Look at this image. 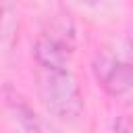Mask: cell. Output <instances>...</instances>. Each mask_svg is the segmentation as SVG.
I'll return each instance as SVG.
<instances>
[{"label": "cell", "mask_w": 133, "mask_h": 133, "mask_svg": "<svg viewBox=\"0 0 133 133\" xmlns=\"http://www.w3.org/2000/svg\"><path fill=\"white\" fill-rule=\"evenodd\" d=\"M39 100L46 110L60 121H77L83 114V96L77 77L66 66H37Z\"/></svg>", "instance_id": "obj_1"}, {"label": "cell", "mask_w": 133, "mask_h": 133, "mask_svg": "<svg viewBox=\"0 0 133 133\" xmlns=\"http://www.w3.org/2000/svg\"><path fill=\"white\" fill-rule=\"evenodd\" d=\"M98 85L112 98L133 102V58L121 52L98 54L91 62Z\"/></svg>", "instance_id": "obj_2"}, {"label": "cell", "mask_w": 133, "mask_h": 133, "mask_svg": "<svg viewBox=\"0 0 133 133\" xmlns=\"http://www.w3.org/2000/svg\"><path fill=\"white\" fill-rule=\"evenodd\" d=\"M75 52V33L69 23H52L33 44L37 66H66Z\"/></svg>", "instance_id": "obj_3"}, {"label": "cell", "mask_w": 133, "mask_h": 133, "mask_svg": "<svg viewBox=\"0 0 133 133\" xmlns=\"http://www.w3.org/2000/svg\"><path fill=\"white\" fill-rule=\"evenodd\" d=\"M2 96H4V102H6L8 110H10V114H12L15 118H19L21 127H25V129H29V131H37V129H44V127H46V125L39 121V116L29 108V104H27L17 91H12L10 87H6Z\"/></svg>", "instance_id": "obj_4"}, {"label": "cell", "mask_w": 133, "mask_h": 133, "mask_svg": "<svg viewBox=\"0 0 133 133\" xmlns=\"http://www.w3.org/2000/svg\"><path fill=\"white\" fill-rule=\"evenodd\" d=\"M17 31V19L6 0H0V42H12Z\"/></svg>", "instance_id": "obj_5"}, {"label": "cell", "mask_w": 133, "mask_h": 133, "mask_svg": "<svg viewBox=\"0 0 133 133\" xmlns=\"http://www.w3.org/2000/svg\"><path fill=\"white\" fill-rule=\"evenodd\" d=\"M79 2H83V4H89V6H94V4H98V0H79Z\"/></svg>", "instance_id": "obj_6"}]
</instances>
